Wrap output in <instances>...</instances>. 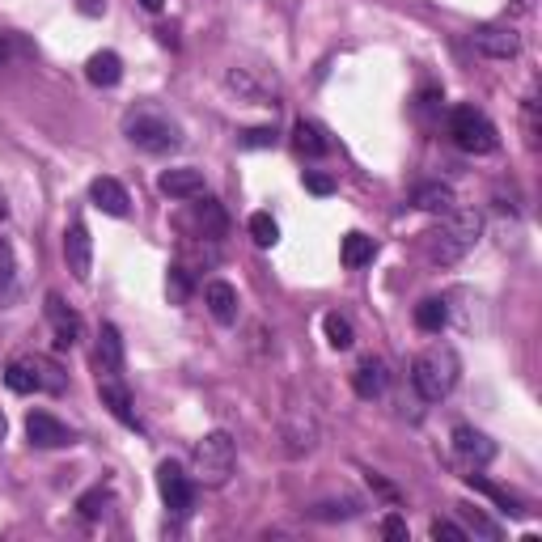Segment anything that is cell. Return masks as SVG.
I'll return each instance as SVG.
<instances>
[{
	"label": "cell",
	"instance_id": "1",
	"mask_svg": "<svg viewBox=\"0 0 542 542\" xmlns=\"http://www.w3.org/2000/svg\"><path fill=\"white\" fill-rule=\"evenodd\" d=\"M458 377H462V360L458 352L449 348V343H437V348H428L415 356V365H411V386L415 394H420L424 403H441L454 394L458 386Z\"/></svg>",
	"mask_w": 542,
	"mask_h": 542
},
{
	"label": "cell",
	"instance_id": "2",
	"mask_svg": "<svg viewBox=\"0 0 542 542\" xmlns=\"http://www.w3.org/2000/svg\"><path fill=\"white\" fill-rule=\"evenodd\" d=\"M123 136H128L140 153H153V157L183 149V128H178L166 111H153V106H136V111L123 115Z\"/></svg>",
	"mask_w": 542,
	"mask_h": 542
},
{
	"label": "cell",
	"instance_id": "3",
	"mask_svg": "<svg viewBox=\"0 0 542 542\" xmlns=\"http://www.w3.org/2000/svg\"><path fill=\"white\" fill-rule=\"evenodd\" d=\"M483 233V216L471 208H454L445 216V225L432 233V259L437 263H458L462 255H471Z\"/></svg>",
	"mask_w": 542,
	"mask_h": 542
},
{
	"label": "cell",
	"instance_id": "4",
	"mask_svg": "<svg viewBox=\"0 0 542 542\" xmlns=\"http://www.w3.org/2000/svg\"><path fill=\"white\" fill-rule=\"evenodd\" d=\"M195 483L204 487H225L233 479V466H238V445H233L229 432H208L204 441H195Z\"/></svg>",
	"mask_w": 542,
	"mask_h": 542
},
{
	"label": "cell",
	"instance_id": "5",
	"mask_svg": "<svg viewBox=\"0 0 542 542\" xmlns=\"http://www.w3.org/2000/svg\"><path fill=\"white\" fill-rule=\"evenodd\" d=\"M449 136H454L458 149L471 153V157H487V153L500 149L496 123L483 111H475V106H454V111H449Z\"/></svg>",
	"mask_w": 542,
	"mask_h": 542
},
{
	"label": "cell",
	"instance_id": "6",
	"mask_svg": "<svg viewBox=\"0 0 542 542\" xmlns=\"http://www.w3.org/2000/svg\"><path fill=\"white\" fill-rule=\"evenodd\" d=\"M280 441H284L288 458H305V454H314L318 449L322 428H318V415H314L310 403L288 399V407L280 411Z\"/></svg>",
	"mask_w": 542,
	"mask_h": 542
},
{
	"label": "cell",
	"instance_id": "7",
	"mask_svg": "<svg viewBox=\"0 0 542 542\" xmlns=\"http://www.w3.org/2000/svg\"><path fill=\"white\" fill-rule=\"evenodd\" d=\"M157 492H161V500H166V509L174 517H187L195 509V479L178 462H161L157 466Z\"/></svg>",
	"mask_w": 542,
	"mask_h": 542
},
{
	"label": "cell",
	"instance_id": "8",
	"mask_svg": "<svg viewBox=\"0 0 542 542\" xmlns=\"http://www.w3.org/2000/svg\"><path fill=\"white\" fill-rule=\"evenodd\" d=\"M225 85L250 106H276V98H280L276 77H267V72H259V68H229Z\"/></svg>",
	"mask_w": 542,
	"mask_h": 542
},
{
	"label": "cell",
	"instance_id": "9",
	"mask_svg": "<svg viewBox=\"0 0 542 542\" xmlns=\"http://www.w3.org/2000/svg\"><path fill=\"white\" fill-rule=\"evenodd\" d=\"M471 43H475L479 56H487V60H517L521 56V34L513 26H504V22L479 26L471 34Z\"/></svg>",
	"mask_w": 542,
	"mask_h": 542
},
{
	"label": "cell",
	"instance_id": "10",
	"mask_svg": "<svg viewBox=\"0 0 542 542\" xmlns=\"http://www.w3.org/2000/svg\"><path fill=\"white\" fill-rule=\"evenodd\" d=\"M64 263L77 284H89V276H94V238H89V229L81 221H72L64 233Z\"/></svg>",
	"mask_w": 542,
	"mask_h": 542
},
{
	"label": "cell",
	"instance_id": "11",
	"mask_svg": "<svg viewBox=\"0 0 542 542\" xmlns=\"http://www.w3.org/2000/svg\"><path fill=\"white\" fill-rule=\"evenodd\" d=\"M26 437L34 449H64L77 445V432H72L64 420H56L51 411H30L26 415Z\"/></svg>",
	"mask_w": 542,
	"mask_h": 542
},
{
	"label": "cell",
	"instance_id": "12",
	"mask_svg": "<svg viewBox=\"0 0 542 542\" xmlns=\"http://www.w3.org/2000/svg\"><path fill=\"white\" fill-rule=\"evenodd\" d=\"M17 365H22V369L30 373L34 394H64V390H68V373H64L51 356L30 352V356H17Z\"/></svg>",
	"mask_w": 542,
	"mask_h": 542
},
{
	"label": "cell",
	"instance_id": "13",
	"mask_svg": "<svg viewBox=\"0 0 542 542\" xmlns=\"http://www.w3.org/2000/svg\"><path fill=\"white\" fill-rule=\"evenodd\" d=\"M47 322H51V331H56V348L68 352V348H77V339H81V314L77 310H68L64 297L60 293H47Z\"/></svg>",
	"mask_w": 542,
	"mask_h": 542
},
{
	"label": "cell",
	"instance_id": "14",
	"mask_svg": "<svg viewBox=\"0 0 542 542\" xmlns=\"http://www.w3.org/2000/svg\"><path fill=\"white\" fill-rule=\"evenodd\" d=\"M454 449H458V458L471 466V471H479V466H487L496 458V441L487 437V432L471 428V424H458L454 428Z\"/></svg>",
	"mask_w": 542,
	"mask_h": 542
},
{
	"label": "cell",
	"instance_id": "15",
	"mask_svg": "<svg viewBox=\"0 0 542 542\" xmlns=\"http://www.w3.org/2000/svg\"><path fill=\"white\" fill-rule=\"evenodd\" d=\"M98 399H102V407L111 411L119 424L140 428L136 411H132V394H128V386H123V377H119V373H111V377H98Z\"/></svg>",
	"mask_w": 542,
	"mask_h": 542
},
{
	"label": "cell",
	"instance_id": "16",
	"mask_svg": "<svg viewBox=\"0 0 542 542\" xmlns=\"http://www.w3.org/2000/svg\"><path fill=\"white\" fill-rule=\"evenodd\" d=\"M89 200H94V208H102L106 216H128V212H132L128 187H123L119 178H111V174H102V178H94V183H89Z\"/></svg>",
	"mask_w": 542,
	"mask_h": 542
},
{
	"label": "cell",
	"instance_id": "17",
	"mask_svg": "<svg viewBox=\"0 0 542 542\" xmlns=\"http://www.w3.org/2000/svg\"><path fill=\"white\" fill-rule=\"evenodd\" d=\"M157 191L166 195V200H200L204 195V174L191 170V166H174L157 178Z\"/></svg>",
	"mask_w": 542,
	"mask_h": 542
},
{
	"label": "cell",
	"instance_id": "18",
	"mask_svg": "<svg viewBox=\"0 0 542 542\" xmlns=\"http://www.w3.org/2000/svg\"><path fill=\"white\" fill-rule=\"evenodd\" d=\"M191 221H195V238H204V242H221L229 233L225 208L216 200H208V195H200V204H191Z\"/></svg>",
	"mask_w": 542,
	"mask_h": 542
},
{
	"label": "cell",
	"instance_id": "19",
	"mask_svg": "<svg viewBox=\"0 0 542 542\" xmlns=\"http://www.w3.org/2000/svg\"><path fill=\"white\" fill-rule=\"evenodd\" d=\"M204 305L221 327H233V322H238V288H233L229 280H208L204 284Z\"/></svg>",
	"mask_w": 542,
	"mask_h": 542
},
{
	"label": "cell",
	"instance_id": "20",
	"mask_svg": "<svg viewBox=\"0 0 542 542\" xmlns=\"http://www.w3.org/2000/svg\"><path fill=\"white\" fill-rule=\"evenodd\" d=\"M386 386H390V373H386V365L377 356H369V360H360L356 365V373H352V390L360 394L365 403H373V399H382L386 394Z\"/></svg>",
	"mask_w": 542,
	"mask_h": 542
},
{
	"label": "cell",
	"instance_id": "21",
	"mask_svg": "<svg viewBox=\"0 0 542 542\" xmlns=\"http://www.w3.org/2000/svg\"><path fill=\"white\" fill-rule=\"evenodd\" d=\"M94 365H98V377H111V373L123 377V339H119V327H115V322H102Z\"/></svg>",
	"mask_w": 542,
	"mask_h": 542
},
{
	"label": "cell",
	"instance_id": "22",
	"mask_svg": "<svg viewBox=\"0 0 542 542\" xmlns=\"http://www.w3.org/2000/svg\"><path fill=\"white\" fill-rule=\"evenodd\" d=\"M85 77L98 89H115L123 81V60L115 56V51H94V56L85 60Z\"/></svg>",
	"mask_w": 542,
	"mask_h": 542
},
{
	"label": "cell",
	"instance_id": "23",
	"mask_svg": "<svg viewBox=\"0 0 542 542\" xmlns=\"http://www.w3.org/2000/svg\"><path fill=\"white\" fill-rule=\"evenodd\" d=\"M415 208L428 212V216H449V212L458 208L454 187H445V183H424L420 191H415Z\"/></svg>",
	"mask_w": 542,
	"mask_h": 542
},
{
	"label": "cell",
	"instance_id": "24",
	"mask_svg": "<svg viewBox=\"0 0 542 542\" xmlns=\"http://www.w3.org/2000/svg\"><path fill=\"white\" fill-rule=\"evenodd\" d=\"M293 144H297V153H305V157H327L331 153L327 132H322L318 123H310V119H297L293 123Z\"/></svg>",
	"mask_w": 542,
	"mask_h": 542
},
{
	"label": "cell",
	"instance_id": "25",
	"mask_svg": "<svg viewBox=\"0 0 542 542\" xmlns=\"http://www.w3.org/2000/svg\"><path fill=\"white\" fill-rule=\"evenodd\" d=\"M373 255H377V242L369 238V233H348L343 238V246H339V259H343V267H365V263H373Z\"/></svg>",
	"mask_w": 542,
	"mask_h": 542
},
{
	"label": "cell",
	"instance_id": "26",
	"mask_svg": "<svg viewBox=\"0 0 542 542\" xmlns=\"http://www.w3.org/2000/svg\"><path fill=\"white\" fill-rule=\"evenodd\" d=\"M466 483H471V492H479V496H487L492 504H500V513H509V517H521V513H526V509H521V504L509 496V492H504V487H496L492 479H483L479 471L466 475Z\"/></svg>",
	"mask_w": 542,
	"mask_h": 542
},
{
	"label": "cell",
	"instance_id": "27",
	"mask_svg": "<svg viewBox=\"0 0 542 542\" xmlns=\"http://www.w3.org/2000/svg\"><path fill=\"white\" fill-rule=\"evenodd\" d=\"M458 517L466 521V526H462L466 534H479V538H487V542H500V538H504V530L479 509V504H458Z\"/></svg>",
	"mask_w": 542,
	"mask_h": 542
},
{
	"label": "cell",
	"instance_id": "28",
	"mask_svg": "<svg viewBox=\"0 0 542 542\" xmlns=\"http://www.w3.org/2000/svg\"><path fill=\"white\" fill-rule=\"evenodd\" d=\"M445 322H449V310H445L441 297H428V301L415 305V327H420L424 335H441Z\"/></svg>",
	"mask_w": 542,
	"mask_h": 542
},
{
	"label": "cell",
	"instance_id": "29",
	"mask_svg": "<svg viewBox=\"0 0 542 542\" xmlns=\"http://www.w3.org/2000/svg\"><path fill=\"white\" fill-rule=\"evenodd\" d=\"M322 331H327V343L335 352H348L352 343H356V335H352V322L343 318V314H327L322 318Z\"/></svg>",
	"mask_w": 542,
	"mask_h": 542
},
{
	"label": "cell",
	"instance_id": "30",
	"mask_svg": "<svg viewBox=\"0 0 542 542\" xmlns=\"http://www.w3.org/2000/svg\"><path fill=\"white\" fill-rule=\"evenodd\" d=\"M250 238H255V246H276L280 242V225L276 221H271V212H255V216H250Z\"/></svg>",
	"mask_w": 542,
	"mask_h": 542
},
{
	"label": "cell",
	"instance_id": "31",
	"mask_svg": "<svg viewBox=\"0 0 542 542\" xmlns=\"http://www.w3.org/2000/svg\"><path fill=\"white\" fill-rule=\"evenodd\" d=\"M77 509H81V517L98 521V517H106V509H111V492H106V487H89V492L77 500Z\"/></svg>",
	"mask_w": 542,
	"mask_h": 542
},
{
	"label": "cell",
	"instance_id": "32",
	"mask_svg": "<svg viewBox=\"0 0 542 542\" xmlns=\"http://www.w3.org/2000/svg\"><path fill=\"white\" fill-rule=\"evenodd\" d=\"M166 293H170V301H174V305H183V301L191 297V267H183V263H174V267H170V276H166Z\"/></svg>",
	"mask_w": 542,
	"mask_h": 542
},
{
	"label": "cell",
	"instance_id": "33",
	"mask_svg": "<svg viewBox=\"0 0 542 542\" xmlns=\"http://www.w3.org/2000/svg\"><path fill=\"white\" fill-rule=\"evenodd\" d=\"M17 56H34V47H30V43H22L17 34L0 30V68H9Z\"/></svg>",
	"mask_w": 542,
	"mask_h": 542
},
{
	"label": "cell",
	"instance_id": "34",
	"mask_svg": "<svg viewBox=\"0 0 542 542\" xmlns=\"http://www.w3.org/2000/svg\"><path fill=\"white\" fill-rule=\"evenodd\" d=\"M356 513H360V504H356V500H343V504L327 500V504H314V509H310V517H318V521H335V517H356Z\"/></svg>",
	"mask_w": 542,
	"mask_h": 542
},
{
	"label": "cell",
	"instance_id": "35",
	"mask_svg": "<svg viewBox=\"0 0 542 542\" xmlns=\"http://www.w3.org/2000/svg\"><path fill=\"white\" fill-rule=\"evenodd\" d=\"M13 280H17V255H13L9 238H0V293H9Z\"/></svg>",
	"mask_w": 542,
	"mask_h": 542
},
{
	"label": "cell",
	"instance_id": "36",
	"mask_svg": "<svg viewBox=\"0 0 542 542\" xmlns=\"http://www.w3.org/2000/svg\"><path fill=\"white\" fill-rule=\"evenodd\" d=\"M521 128H526V144H530V149H538V102L534 98L521 102Z\"/></svg>",
	"mask_w": 542,
	"mask_h": 542
},
{
	"label": "cell",
	"instance_id": "37",
	"mask_svg": "<svg viewBox=\"0 0 542 542\" xmlns=\"http://www.w3.org/2000/svg\"><path fill=\"white\" fill-rule=\"evenodd\" d=\"M5 386L13 394H34V382H30V373L17 365V360H9V369H5Z\"/></svg>",
	"mask_w": 542,
	"mask_h": 542
},
{
	"label": "cell",
	"instance_id": "38",
	"mask_svg": "<svg viewBox=\"0 0 542 542\" xmlns=\"http://www.w3.org/2000/svg\"><path fill=\"white\" fill-rule=\"evenodd\" d=\"M432 538H437V542H466L471 534H466V530L458 526V521H445V517H437V521H432Z\"/></svg>",
	"mask_w": 542,
	"mask_h": 542
},
{
	"label": "cell",
	"instance_id": "39",
	"mask_svg": "<svg viewBox=\"0 0 542 542\" xmlns=\"http://www.w3.org/2000/svg\"><path fill=\"white\" fill-rule=\"evenodd\" d=\"M305 191L310 195H335V178L318 174V170H305Z\"/></svg>",
	"mask_w": 542,
	"mask_h": 542
},
{
	"label": "cell",
	"instance_id": "40",
	"mask_svg": "<svg viewBox=\"0 0 542 542\" xmlns=\"http://www.w3.org/2000/svg\"><path fill=\"white\" fill-rule=\"evenodd\" d=\"M242 144L246 149H271L276 144V128H250V132H242Z\"/></svg>",
	"mask_w": 542,
	"mask_h": 542
},
{
	"label": "cell",
	"instance_id": "41",
	"mask_svg": "<svg viewBox=\"0 0 542 542\" xmlns=\"http://www.w3.org/2000/svg\"><path fill=\"white\" fill-rule=\"evenodd\" d=\"M382 534H386L390 542H407V521H403L399 513H390V517L382 521Z\"/></svg>",
	"mask_w": 542,
	"mask_h": 542
},
{
	"label": "cell",
	"instance_id": "42",
	"mask_svg": "<svg viewBox=\"0 0 542 542\" xmlns=\"http://www.w3.org/2000/svg\"><path fill=\"white\" fill-rule=\"evenodd\" d=\"M77 13L81 17H102L106 13V0H77Z\"/></svg>",
	"mask_w": 542,
	"mask_h": 542
},
{
	"label": "cell",
	"instance_id": "43",
	"mask_svg": "<svg viewBox=\"0 0 542 542\" xmlns=\"http://www.w3.org/2000/svg\"><path fill=\"white\" fill-rule=\"evenodd\" d=\"M157 39L166 43V47H178V39H174V30H170V26H161V30H157Z\"/></svg>",
	"mask_w": 542,
	"mask_h": 542
},
{
	"label": "cell",
	"instance_id": "44",
	"mask_svg": "<svg viewBox=\"0 0 542 542\" xmlns=\"http://www.w3.org/2000/svg\"><path fill=\"white\" fill-rule=\"evenodd\" d=\"M9 221V200H5V191H0V225Z\"/></svg>",
	"mask_w": 542,
	"mask_h": 542
},
{
	"label": "cell",
	"instance_id": "45",
	"mask_svg": "<svg viewBox=\"0 0 542 542\" xmlns=\"http://www.w3.org/2000/svg\"><path fill=\"white\" fill-rule=\"evenodd\" d=\"M161 5H166V0H140V9H149V13H157Z\"/></svg>",
	"mask_w": 542,
	"mask_h": 542
},
{
	"label": "cell",
	"instance_id": "46",
	"mask_svg": "<svg viewBox=\"0 0 542 542\" xmlns=\"http://www.w3.org/2000/svg\"><path fill=\"white\" fill-rule=\"evenodd\" d=\"M5 432H9V424H5V411H0V441H5Z\"/></svg>",
	"mask_w": 542,
	"mask_h": 542
}]
</instances>
